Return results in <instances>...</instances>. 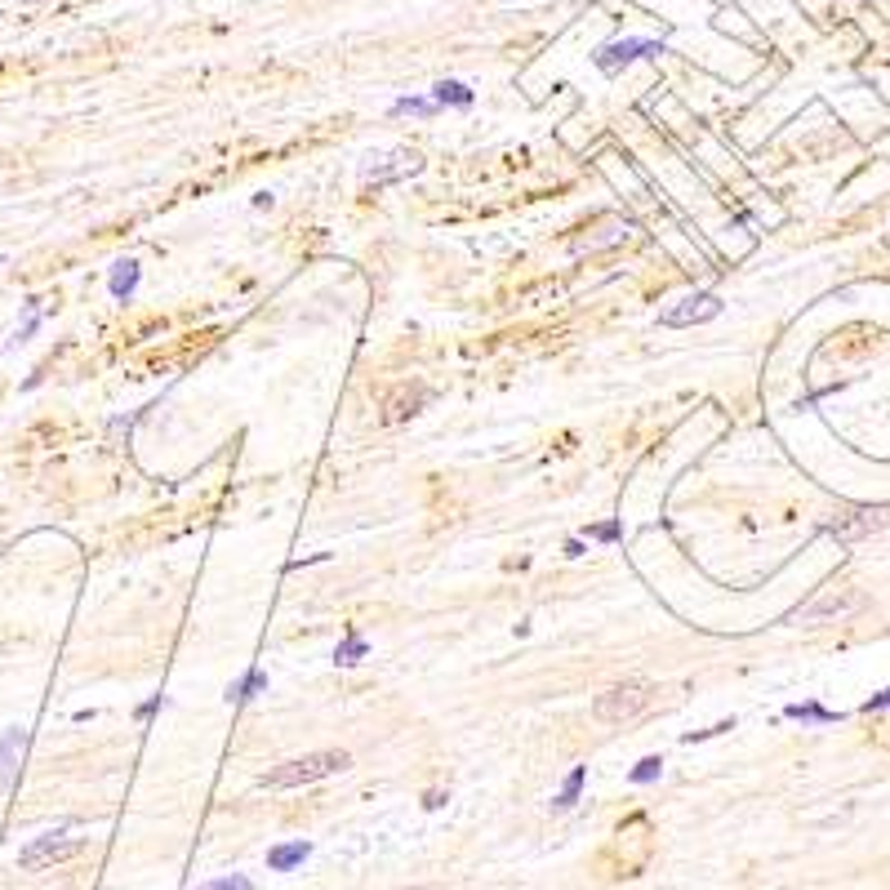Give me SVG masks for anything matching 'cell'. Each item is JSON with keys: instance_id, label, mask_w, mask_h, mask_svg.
I'll return each instance as SVG.
<instances>
[{"instance_id": "1", "label": "cell", "mask_w": 890, "mask_h": 890, "mask_svg": "<svg viewBox=\"0 0 890 890\" xmlns=\"http://www.w3.org/2000/svg\"><path fill=\"white\" fill-rule=\"evenodd\" d=\"M352 765L348 753L330 748V753H307V757H294V762L272 765L267 774H258V788H303V783H316V779H330V774H343Z\"/></svg>"}, {"instance_id": "2", "label": "cell", "mask_w": 890, "mask_h": 890, "mask_svg": "<svg viewBox=\"0 0 890 890\" xmlns=\"http://www.w3.org/2000/svg\"><path fill=\"white\" fill-rule=\"evenodd\" d=\"M650 699H654V686H645V681H624V686H615V690H606V695L592 699V717H597L601 726H615V722L636 717Z\"/></svg>"}, {"instance_id": "3", "label": "cell", "mask_w": 890, "mask_h": 890, "mask_svg": "<svg viewBox=\"0 0 890 890\" xmlns=\"http://www.w3.org/2000/svg\"><path fill=\"white\" fill-rule=\"evenodd\" d=\"M85 851V837H67V833H45V837H31L22 851H18V868L27 873H40V868H54V864H67L72 855Z\"/></svg>"}, {"instance_id": "4", "label": "cell", "mask_w": 890, "mask_h": 890, "mask_svg": "<svg viewBox=\"0 0 890 890\" xmlns=\"http://www.w3.org/2000/svg\"><path fill=\"white\" fill-rule=\"evenodd\" d=\"M722 312V298L717 294H690V298H681L677 307H668L659 321L668 325V330H681V325H699V321H713Z\"/></svg>"}, {"instance_id": "5", "label": "cell", "mask_w": 890, "mask_h": 890, "mask_svg": "<svg viewBox=\"0 0 890 890\" xmlns=\"http://www.w3.org/2000/svg\"><path fill=\"white\" fill-rule=\"evenodd\" d=\"M650 54H659V40H619V45L597 49V67H601V72H619V67H628L633 58H650Z\"/></svg>"}, {"instance_id": "6", "label": "cell", "mask_w": 890, "mask_h": 890, "mask_svg": "<svg viewBox=\"0 0 890 890\" xmlns=\"http://www.w3.org/2000/svg\"><path fill=\"white\" fill-rule=\"evenodd\" d=\"M428 396H432V392H428L423 383H401V387L383 401V419H387V423H401V419L419 414V405H423Z\"/></svg>"}, {"instance_id": "7", "label": "cell", "mask_w": 890, "mask_h": 890, "mask_svg": "<svg viewBox=\"0 0 890 890\" xmlns=\"http://www.w3.org/2000/svg\"><path fill=\"white\" fill-rule=\"evenodd\" d=\"M886 525V512L882 508H855L846 512V516H837L833 525H828V534H837V539H860V534H873V530H882Z\"/></svg>"}, {"instance_id": "8", "label": "cell", "mask_w": 890, "mask_h": 890, "mask_svg": "<svg viewBox=\"0 0 890 890\" xmlns=\"http://www.w3.org/2000/svg\"><path fill=\"white\" fill-rule=\"evenodd\" d=\"M307 855H312V842H281V846L267 851V868H272V873H289V868H298Z\"/></svg>"}, {"instance_id": "9", "label": "cell", "mask_w": 890, "mask_h": 890, "mask_svg": "<svg viewBox=\"0 0 890 890\" xmlns=\"http://www.w3.org/2000/svg\"><path fill=\"white\" fill-rule=\"evenodd\" d=\"M22 748H27V735L22 730H4L0 735V788L13 779V765L22 757Z\"/></svg>"}, {"instance_id": "10", "label": "cell", "mask_w": 890, "mask_h": 890, "mask_svg": "<svg viewBox=\"0 0 890 890\" xmlns=\"http://www.w3.org/2000/svg\"><path fill=\"white\" fill-rule=\"evenodd\" d=\"M860 606V597L851 592V597H837V592H828V597H819V601H810L806 610H801V619H824V615H846V610H855Z\"/></svg>"}, {"instance_id": "11", "label": "cell", "mask_w": 890, "mask_h": 890, "mask_svg": "<svg viewBox=\"0 0 890 890\" xmlns=\"http://www.w3.org/2000/svg\"><path fill=\"white\" fill-rule=\"evenodd\" d=\"M432 103H436V108H445V103H450V108H472V90L459 85V81H441V85L432 90Z\"/></svg>"}, {"instance_id": "12", "label": "cell", "mask_w": 890, "mask_h": 890, "mask_svg": "<svg viewBox=\"0 0 890 890\" xmlns=\"http://www.w3.org/2000/svg\"><path fill=\"white\" fill-rule=\"evenodd\" d=\"M583 779H588V765H575L570 774H566V783H561V792H557V810H570L575 801H579V792H583Z\"/></svg>"}, {"instance_id": "13", "label": "cell", "mask_w": 890, "mask_h": 890, "mask_svg": "<svg viewBox=\"0 0 890 890\" xmlns=\"http://www.w3.org/2000/svg\"><path fill=\"white\" fill-rule=\"evenodd\" d=\"M108 285H112V294H117V298H129V294H134V285H138V263H134V258L117 263Z\"/></svg>"}, {"instance_id": "14", "label": "cell", "mask_w": 890, "mask_h": 890, "mask_svg": "<svg viewBox=\"0 0 890 890\" xmlns=\"http://www.w3.org/2000/svg\"><path fill=\"white\" fill-rule=\"evenodd\" d=\"M263 686H267V677H263L258 668H250V672H246V681L228 690V699H237V704H246V699H255V690H263Z\"/></svg>"}, {"instance_id": "15", "label": "cell", "mask_w": 890, "mask_h": 890, "mask_svg": "<svg viewBox=\"0 0 890 890\" xmlns=\"http://www.w3.org/2000/svg\"><path fill=\"white\" fill-rule=\"evenodd\" d=\"M783 713H788V717H801V722H837V713H828V708H819V704H788Z\"/></svg>"}, {"instance_id": "16", "label": "cell", "mask_w": 890, "mask_h": 890, "mask_svg": "<svg viewBox=\"0 0 890 890\" xmlns=\"http://www.w3.org/2000/svg\"><path fill=\"white\" fill-rule=\"evenodd\" d=\"M361 654H366V641H361V636L352 633V636H348V641H343V645H339V650H334V663H343V668H352V663H361Z\"/></svg>"}, {"instance_id": "17", "label": "cell", "mask_w": 890, "mask_h": 890, "mask_svg": "<svg viewBox=\"0 0 890 890\" xmlns=\"http://www.w3.org/2000/svg\"><path fill=\"white\" fill-rule=\"evenodd\" d=\"M36 325H40V307H36V303H27V321L13 330V343H27V339L36 334Z\"/></svg>"}, {"instance_id": "18", "label": "cell", "mask_w": 890, "mask_h": 890, "mask_svg": "<svg viewBox=\"0 0 890 890\" xmlns=\"http://www.w3.org/2000/svg\"><path fill=\"white\" fill-rule=\"evenodd\" d=\"M659 774H663V762H659V757H645V762H636L633 783H650V779H659Z\"/></svg>"}, {"instance_id": "19", "label": "cell", "mask_w": 890, "mask_h": 890, "mask_svg": "<svg viewBox=\"0 0 890 890\" xmlns=\"http://www.w3.org/2000/svg\"><path fill=\"white\" fill-rule=\"evenodd\" d=\"M432 108H436L432 99H396V103H392V112H414V117H428Z\"/></svg>"}, {"instance_id": "20", "label": "cell", "mask_w": 890, "mask_h": 890, "mask_svg": "<svg viewBox=\"0 0 890 890\" xmlns=\"http://www.w3.org/2000/svg\"><path fill=\"white\" fill-rule=\"evenodd\" d=\"M201 890H250V877H241V873L237 877H219V882H205Z\"/></svg>"}, {"instance_id": "21", "label": "cell", "mask_w": 890, "mask_h": 890, "mask_svg": "<svg viewBox=\"0 0 890 890\" xmlns=\"http://www.w3.org/2000/svg\"><path fill=\"white\" fill-rule=\"evenodd\" d=\"M882 708H890V686L882 690V695H873V699L864 704V713H882Z\"/></svg>"}, {"instance_id": "22", "label": "cell", "mask_w": 890, "mask_h": 890, "mask_svg": "<svg viewBox=\"0 0 890 890\" xmlns=\"http://www.w3.org/2000/svg\"><path fill=\"white\" fill-rule=\"evenodd\" d=\"M160 704H165V699H160V695H151V699H147V704H143V708H138V717H143V722H147V717H151V713H156V708H160Z\"/></svg>"}, {"instance_id": "23", "label": "cell", "mask_w": 890, "mask_h": 890, "mask_svg": "<svg viewBox=\"0 0 890 890\" xmlns=\"http://www.w3.org/2000/svg\"><path fill=\"white\" fill-rule=\"evenodd\" d=\"M592 534H597V539H619V525H615V521H610V525H597V530H592Z\"/></svg>"}, {"instance_id": "24", "label": "cell", "mask_w": 890, "mask_h": 890, "mask_svg": "<svg viewBox=\"0 0 890 890\" xmlns=\"http://www.w3.org/2000/svg\"><path fill=\"white\" fill-rule=\"evenodd\" d=\"M410 890H441V886H410Z\"/></svg>"}, {"instance_id": "25", "label": "cell", "mask_w": 890, "mask_h": 890, "mask_svg": "<svg viewBox=\"0 0 890 890\" xmlns=\"http://www.w3.org/2000/svg\"><path fill=\"white\" fill-rule=\"evenodd\" d=\"M0 263H4V258H0Z\"/></svg>"}]
</instances>
